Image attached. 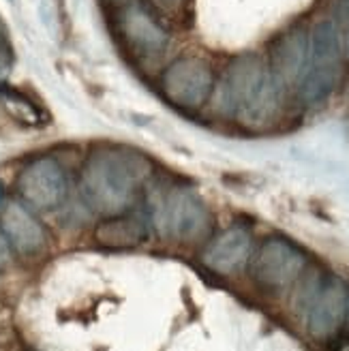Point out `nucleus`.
<instances>
[{
    "mask_svg": "<svg viewBox=\"0 0 349 351\" xmlns=\"http://www.w3.org/2000/svg\"><path fill=\"white\" fill-rule=\"evenodd\" d=\"M148 5L159 11L167 17H173V15H180L184 11V7L189 5V0H148Z\"/></svg>",
    "mask_w": 349,
    "mask_h": 351,
    "instance_id": "f3484780",
    "label": "nucleus"
},
{
    "mask_svg": "<svg viewBox=\"0 0 349 351\" xmlns=\"http://www.w3.org/2000/svg\"><path fill=\"white\" fill-rule=\"evenodd\" d=\"M9 261H11V247H9L3 230H0V270H5L9 266Z\"/></svg>",
    "mask_w": 349,
    "mask_h": 351,
    "instance_id": "a211bd4d",
    "label": "nucleus"
},
{
    "mask_svg": "<svg viewBox=\"0 0 349 351\" xmlns=\"http://www.w3.org/2000/svg\"><path fill=\"white\" fill-rule=\"evenodd\" d=\"M0 108H3L17 125L39 129L47 125V112L43 110V105L32 99L28 93L20 90V88L9 86L5 82H0Z\"/></svg>",
    "mask_w": 349,
    "mask_h": 351,
    "instance_id": "4468645a",
    "label": "nucleus"
},
{
    "mask_svg": "<svg viewBox=\"0 0 349 351\" xmlns=\"http://www.w3.org/2000/svg\"><path fill=\"white\" fill-rule=\"evenodd\" d=\"M17 193L22 202L39 213H49L64 204L69 178L62 163L54 156H37L17 173Z\"/></svg>",
    "mask_w": 349,
    "mask_h": 351,
    "instance_id": "39448f33",
    "label": "nucleus"
},
{
    "mask_svg": "<svg viewBox=\"0 0 349 351\" xmlns=\"http://www.w3.org/2000/svg\"><path fill=\"white\" fill-rule=\"evenodd\" d=\"M152 173L148 156L127 146L95 148L84 161L80 193L95 213L114 217L127 213Z\"/></svg>",
    "mask_w": 349,
    "mask_h": 351,
    "instance_id": "f257e3e1",
    "label": "nucleus"
},
{
    "mask_svg": "<svg viewBox=\"0 0 349 351\" xmlns=\"http://www.w3.org/2000/svg\"><path fill=\"white\" fill-rule=\"evenodd\" d=\"M335 26L341 37L343 49L349 54V0H337L335 5Z\"/></svg>",
    "mask_w": 349,
    "mask_h": 351,
    "instance_id": "dca6fc26",
    "label": "nucleus"
},
{
    "mask_svg": "<svg viewBox=\"0 0 349 351\" xmlns=\"http://www.w3.org/2000/svg\"><path fill=\"white\" fill-rule=\"evenodd\" d=\"M3 202H5V184L0 180V206H3Z\"/></svg>",
    "mask_w": 349,
    "mask_h": 351,
    "instance_id": "412c9836",
    "label": "nucleus"
},
{
    "mask_svg": "<svg viewBox=\"0 0 349 351\" xmlns=\"http://www.w3.org/2000/svg\"><path fill=\"white\" fill-rule=\"evenodd\" d=\"M148 238L146 223L135 215L106 217L95 227V242L106 249H133Z\"/></svg>",
    "mask_w": 349,
    "mask_h": 351,
    "instance_id": "ddd939ff",
    "label": "nucleus"
},
{
    "mask_svg": "<svg viewBox=\"0 0 349 351\" xmlns=\"http://www.w3.org/2000/svg\"><path fill=\"white\" fill-rule=\"evenodd\" d=\"M15 64V49H13V41H11V32L7 22L0 15V82H3Z\"/></svg>",
    "mask_w": 349,
    "mask_h": 351,
    "instance_id": "2eb2a0df",
    "label": "nucleus"
},
{
    "mask_svg": "<svg viewBox=\"0 0 349 351\" xmlns=\"http://www.w3.org/2000/svg\"><path fill=\"white\" fill-rule=\"evenodd\" d=\"M343 326H347V337H349V306H347V315H345V324Z\"/></svg>",
    "mask_w": 349,
    "mask_h": 351,
    "instance_id": "4be33fe9",
    "label": "nucleus"
},
{
    "mask_svg": "<svg viewBox=\"0 0 349 351\" xmlns=\"http://www.w3.org/2000/svg\"><path fill=\"white\" fill-rule=\"evenodd\" d=\"M215 69L202 56H178L161 73L163 97L180 110H202L215 93Z\"/></svg>",
    "mask_w": 349,
    "mask_h": 351,
    "instance_id": "20e7f679",
    "label": "nucleus"
},
{
    "mask_svg": "<svg viewBox=\"0 0 349 351\" xmlns=\"http://www.w3.org/2000/svg\"><path fill=\"white\" fill-rule=\"evenodd\" d=\"M337 351H349V337H341L339 343H337Z\"/></svg>",
    "mask_w": 349,
    "mask_h": 351,
    "instance_id": "6ab92c4d",
    "label": "nucleus"
},
{
    "mask_svg": "<svg viewBox=\"0 0 349 351\" xmlns=\"http://www.w3.org/2000/svg\"><path fill=\"white\" fill-rule=\"evenodd\" d=\"M0 230L9 247L22 257H37L47 249L45 227L24 202H11L5 206L3 217H0Z\"/></svg>",
    "mask_w": 349,
    "mask_h": 351,
    "instance_id": "9b49d317",
    "label": "nucleus"
},
{
    "mask_svg": "<svg viewBox=\"0 0 349 351\" xmlns=\"http://www.w3.org/2000/svg\"><path fill=\"white\" fill-rule=\"evenodd\" d=\"M306 268V255L285 238H268L253 259V278L270 291L291 287Z\"/></svg>",
    "mask_w": 349,
    "mask_h": 351,
    "instance_id": "6e6552de",
    "label": "nucleus"
},
{
    "mask_svg": "<svg viewBox=\"0 0 349 351\" xmlns=\"http://www.w3.org/2000/svg\"><path fill=\"white\" fill-rule=\"evenodd\" d=\"M309 60L296 95L306 108H317L337 93L345 49L333 20H320L309 30Z\"/></svg>",
    "mask_w": 349,
    "mask_h": 351,
    "instance_id": "7ed1b4c3",
    "label": "nucleus"
},
{
    "mask_svg": "<svg viewBox=\"0 0 349 351\" xmlns=\"http://www.w3.org/2000/svg\"><path fill=\"white\" fill-rule=\"evenodd\" d=\"M349 289L339 276H324L311 285L304 304L306 330L313 339L330 341L345 324Z\"/></svg>",
    "mask_w": 349,
    "mask_h": 351,
    "instance_id": "423d86ee",
    "label": "nucleus"
},
{
    "mask_svg": "<svg viewBox=\"0 0 349 351\" xmlns=\"http://www.w3.org/2000/svg\"><path fill=\"white\" fill-rule=\"evenodd\" d=\"M253 255V236L244 227H230L221 232L202 251V263L221 276H232L249 263Z\"/></svg>",
    "mask_w": 349,
    "mask_h": 351,
    "instance_id": "f8f14e48",
    "label": "nucleus"
},
{
    "mask_svg": "<svg viewBox=\"0 0 349 351\" xmlns=\"http://www.w3.org/2000/svg\"><path fill=\"white\" fill-rule=\"evenodd\" d=\"M116 28L120 39L137 58H159L169 47V32L144 5L129 3L118 9Z\"/></svg>",
    "mask_w": 349,
    "mask_h": 351,
    "instance_id": "1a4fd4ad",
    "label": "nucleus"
},
{
    "mask_svg": "<svg viewBox=\"0 0 349 351\" xmlns=\"http://www.w3.org/2000/svg\"><path fill=\"white\" fill-rule=\"evenodd\" d=\"M281 88L257 54L236 56L223 73L221 105L242 127L268 125L278 110Z\"/></svg>",
    "mask_w": 349,
    "mask_h": 351,
    "instance_id": "f03ea898",
    "label": "nucleus"
},
{
    "mask_svg": "<svg viewBox=\"0 0 349 351\" xmlns=\"http://www.w3.org/2000/svg\"><path fill=\"white\" fill-rule=\"evenodd\" d=\"M309 30L302 26L289 28L274 39L268 56V69L281 93L298 90L309 60Z\"/></svg>",
    "mask_w": 349,
    "mask_h": 351,
    "instance_id": "9d476101",
    "label": "nucleus"
},
{
    "mask_svg": "<svg viewBox=\"0 0 349 351\" xmlns=\"http://www.w3.org/2000/svg\"><path fill=\"white\" fill-rule=\"evenodd\" d=\"M106 3H110V5H114V7H125V5H129L131 3V0H106Z\"/></svg>",
    "mask_w": 349,
    "mask_h": 351,
    "instance_id": "aec40b11",
    "label": "nucleus"
},
{
    "mask_svg": "<svg viewBox=\"0 0 349 351\" xmlns=\"http://www.w3.org/2000/svg\"><path fill=\"white\" fill-rule=\"evenodd\" d=\"M163 230L178 242H202L213 230V215L195 193L176 189L167 193L159 208Z\"/></svg>",
    "mask_w": 349,
    "mask_h": 351,
    "instance_id": "0eeeda50",
    "label": "nucleus"
}]
</instances>
